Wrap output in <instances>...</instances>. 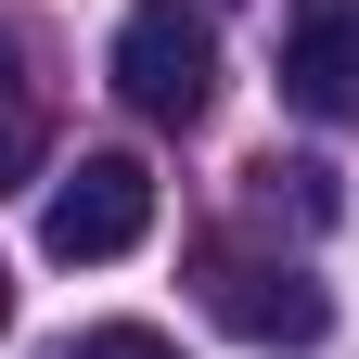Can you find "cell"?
I'll list each match as a JSON object with an SVG mask.
<instances>
[{
    "instance_id": "1",
    "label": "cell",
    "mask_w": 359,
    "mask_h": 359,
    "mask_svg": "<svg viewBox=\"0 0 359 359\" xmlns=\"http://www.w3.org/2000/svg\"><path fill=\"white\" fill-rule=\"evenodd\" d=\"M116 103L142 128H193L218 103V26L180 13V0H142V13L116 26Z\"/></svg>"
},
{
    "instance_id": "2",
    "label": "cell",
    "mask_w": 359,
    "mask_h": 359,
    "mask_svg": "<svg viewBox=\"0 0 359 359\" xmlns=\"http://www.w3.org/2000/svg\"><path fill=\"white\" fill-rule=\"evenodd\" d=\"M142 231H154V167L142 154H77L52 180V205H39V244H52L65 269H103V257H128Z\"/></svg>"
},
{
    "instance_id": "3",
    "label": "cell",
    "mask_w": 359,
    "mask_h": 359,
    "mask_svg": "<svg viewBox=\"0 0 359 359\" xmlns=\"http://www.w3.org/2000/svg\"><path fill=\"white\" fill-rule=\"evenodd\" d=\"M193 269H205V308H218V321H231L244 346H321V321H334V295L308 283L295 257H244V244H205Z\"/></svg>"
},
{
    "instance_id": "4",
    "label": "cell",
    "mask_w": 359,
    "mask_h": 359,
    "mask_svg": "<svg viewBox=\"0 0 359 359\" xmlns=\"http://www.w3.org/2000/svg\"><path fill=\"white\" fill-rule=\"evenodd\" d=\"M283 103L359 116V0H283Z\"/></svg>"
},
{
    "instance_id": "5",
    "label": "cell",
    "mask_w": 359,
    "mask_h": 359,
    "mask_svg": "<svg viewBox=\"0 0 359 359\" xmlns=\"http://www.w3.org/2000/svg\"><path fill=\"white\" fill-rule=\"evenodd\" d=\"M39 142H52V116H39V77H26V52L0 39V193L39 167Z\"/></svg>"
},
{
    "instance_id": "6",
    "label": "cell",
    "mask_w": 359,
    "mask_h": 359,
    "mask_svg": "<svg viewBox=\"0 0 359 359\" xmlns=\"http://www.w3.org/2000/svg\"><path fill=\"white\" fill-rule=\"evenodd\" d=\"M257 205H269V218H283V205H295V218H308V231H334V205H346V193H334V167H308V154L283 167V154H269V167H257Z\"/></svg>"
},
{
    "instance_id": "7",
    "label": "cell",
    "mask_w": 359,
    "mask_h": 359,
    "mask_svg": "<svg viewBox=\"0 0 359 359\" xmlns=\"http://www.w3.org/2000/svg\"><path fill=\"white\" fill-rule=\"evenodd\" d=\"M77 359H180V346H167L154 321H90V334H77Z\"/></svg>"
},
{
    "instance_id": "8",
    "label": "cell",
    "mask_w": 359,
    "mask_h": 359,
    "mask_svg": "<svg viewBox=\"0 0 359 359\" xmlns=\"http://www.w3.org/2000/svg\"><path fill=\"white\" fill-rule=\"evenodd\" d=\"M0 334H13V269H0Z\"/></svg>"
}]
</instances>
